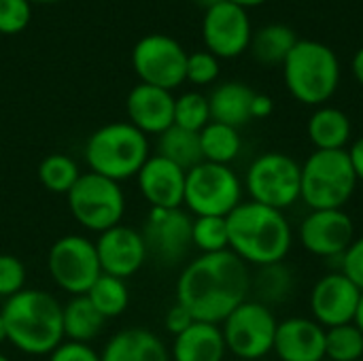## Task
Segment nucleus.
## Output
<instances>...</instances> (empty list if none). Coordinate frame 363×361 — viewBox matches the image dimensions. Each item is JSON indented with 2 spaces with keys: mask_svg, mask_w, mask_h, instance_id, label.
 I'll return each instance as SVG.
<instances>
[{
  "mask_svg": "<svg viewBox=\"0 0 363 361\" xmlns=\"http://www.w3.org/2000/svg\"><path fill=\"white\" fill-rule=\"evenodd\" d=\"M240 202L242 183L230 166L202 162L187 170L183 204L196 217H228Z\"/></svg>",
  "mask_w": 363,
  "mask_h": 361,
  "instance_id": "nucleus-8",
  "label": "nucleus"
},
{
  "mask_svg": "<svg viewBox=\"0 0 363 361\" xmlns=\"http://www.w3.org/2000/svg\"><path fill=\"white\" fill-rule=\"evenodd\" d=\"M357 183L347 149L313 151L302 164L300 200L311 211L345 209L353 198Z\"/></svg>",
  "mask_w": 363,
  "mask_h": 361,
  "instance_id": "nucleus-6",
  "label": "nucleus"
},
{
  "mask_svg": "<svg viewBox=\"0 0 363 361\" xmlns=\"http://www.w3.org/2000/svg\"><path fill=\"white\" fill-rule=\"evenodd\" d=\"M230 251L247 266L257 268L285 262L294 245V230L283 211L257 204L253 200L240 202L228 217Z\"/></svg>",
  "mask_w": 363,
  "mask_h": 361,
  "instance_id": "nucleus-2",
  "label": "nucleus"
},
{
  "mask_svg": "<svg viewBox=\"0 0 363 361\" xmlns=\"http://www.w3.org/2000/svg\"><path fill=\"white\" fill-rule=\"evenodd\" d=\"M157 151H160L157 155L170 160L185 172L204 162L202 147H200V132H191L179 126H170L166 132L160 134Z\"/></svg>",
  "mask_w": 363,
  "mask_h": 361,
  "instance_id": "nucleus-28",
  "label": "nucleus"
},
{
  "mask_svg": "<svg viewBox=\"0 0 363 361\" xmlns=\"http://www.w3.org/2000/svg\"><path fill=\"white\" fill-rule=\"evenodd\" d=\"M323 361H330V360H323Z\"/></svg>",
  "mask_w": 363,
  "mask_h": 361,
  "instance_id": "nucleus-50",
  "label": "nucleus"
},
{
  "mask_svg": "<svg viewBox=\"0 0 363 361\" xmlns=\"http://www.w3.org/2000/svg\"><path fill=\"white\" fill-rule=\"evenodd\" d=\"M362 289L349 281L342 272L332 270L321 277L311 291L313 319L325 330L353 323L359 306Z\"/></svg>",
  "mask_w": 363,
  "mask_h": 361,
  "instance_id": "nucleus-16",
  "label": "nucleus"
},
{
  "mask_svg": "<svg viewBox=\"0 0 363 361\" xmlns=\"http://www.w3.org/2000/svg\"><path fill=\"white\" fill-rule=\"evenodd\" d=\"M353 323L362 330V334H363V291H362V298H359V306H357V313H355Z\"/></svg>",
  "mask_w": 363,
  "mask_h": 361,
  "instance_id": "nucleus-44",
  "label": "nucleus"
},
{
  "mask_svg": "<svg viewBox=\"0 0 363 361\" xmlns=\"http://www.w3.org/2000/svg\"><path fill=\"white\" fill-rule=\"evenodd\" d=\"M85 160L89 170L111 181H123L143 168L149 160L147 134L130 121H115L98 128L85 145Z\"/></svg>",
  "mask_w": 363,
  "mask_h": 361,
  "instance_id": "nucleus-5",
  "label": "nucleus"
},
{
  "mask_svg": "<svg viewBox=\"0 0 363 361\" xmlns=\"http://www.w3.org/2000/svg\"><path fill=\"white\" fill-rule=\"evenodd\" d=\"M174 96L168 89L138 83L130 89L125 109L130 123L143 134H162L174 126Z\"/></svg>",
  "mask_w": 363,
  "mask_h": 361,
  "instance_id": "nucleus-20",
  "label": "nucleus"
},
{
  "mask_svg": "<svg viewBox=\"0 0 363 361\" xmlns=\"http://www.w3.org/2000/svg\"><path fill=\"white\" fill-rule=\"evenodd\" d=\"M49 361H102L100 355L85 343H62L53 353Z\"/></svg>",
  "mask_w": 363,
  "mask_h": 361,
  "instance_id": "nucleus-39",
  "label": "nucleus"
},
{
  "mask_svg": "<svg viewBox=\"0 0 363 361\" xmlns=\"http://www.w3.org/2000/svg\"><path fill=\"white\" fill-rule=\"evenodd\" d=\"M26 283V268L13 255H0V296L11 298L23 289Z\"/></svg>",
  "mask_w": 363,
  "mask_h": 361,
  "instance_id": "nucleus-37",
  "label": "nucleus"
},
{
  "mask_svg": "<svg viewBox=\"0 0 363 361\" xmlns=\"http://www.w3.org/2000/svg\"><path fill=\"white\" fill-rule=\"evenodd\" d=\"M281 361L325 360V328L308 317H289L279 321L274 349Z\"/></svg>",
  "mask_w": 363,
  "mask_h": 361,
  "instance_id": "nucleus-19",
  "label": "nucleus"
},
{
  "mask_svg": "<svg viewBox=\"0 0 363 361\" xmlns=\"http://www.w3.org/2000/svg\"><path fill=\"white\" fill-rule=\"evenodd\" d=\"M85 296L89 298V302L96 306V311L104 319L121 315L130 302L128 287H125L123 279H117V277H111L104 272L96 279V283L89 287V291Z\"/></svg>",
  "mask_w": 363,
  "mask_h": 361,
  "instance_id": "nucleus-30",
  "label": "nucleus"
},
{
  "mask_svg": "<svg viewBox=\"0 0 363 361\" xmlns=\"http://www.w3.org/2000/svg\"><path fill=\"white\" fill-rule=\"evenodd\" d=\"M272 109H274L272 98L266 96V94H257L255 91L253 102H251V117L253 119H264V117H268L272 113Z\"/></svg>",
  "mask_w": 363,
  "mask_h": 361,
  "instance_id": "nucleus-41",
  "label": "nucleus"
},
{
  "mask_svg": "<svg viewBox=\"0 0 363 361\" xmlns=\"http://www.w3.org/2000/svg\"><path fill=\"white\" fill-rule=\"evenodd\" d=\"M255 91L238 81H228L215 87V91L208 96V106H211V121L225 123L232 128H240L249 123L251 117V102H253Z\"/></svg>",
  "mask_w": 363,
  "mask_h": 361,
  "instance_id": "nucleus-23",
  "label": "nucleus"
},
{
  "mask_svg": "<svg viewBox=\"0 0 363 361\" xmlns=\"http://www.w3.org/2000/svg\"><path fill=\"white\" fill-rule=\"evenodd\" d=\"M81 172L74 164V160H70L68 155L62 153H53L49 157H45L40 162L38 168V179L45 185V189L53 191V194H68L72 189V185L79 181Z\"/></svg>",
  "mask_w": 363,
  "mask_h": 361,
  "instance_id": "nucleus-32",
  "label": "nucleus"
},
{
  "mask_svg": "<svg viewBox=\"0 0 363 361\" xmlns=\"http://www.w3.org/2000/svg\"><path fill=\"white\" fill-rule=\"evenodd\" d=\"M30 2H36V4H55V2H62V0H30Z\"/></svg>",
  "mask_w": 363,
  "mask_h": 361,
  "instance_id": "nucleus-48",
  "label": "nucleus"
},
{
  "mask_svg": "<svg viewBox=\"0 0 363 361\" xmlns=\"http://www.w3.org/2000/svg\"><path fill=\"white\" fill-rule=\"evenodd\" d=\"M289 94L308 106L325 104L338 89L340 62L332 47L319 40H298L283 64Z\"/></svg>",
  "mask_w": 363,
  "mask_h": 361,
  "instance_id": "nucleus-4",
  "label": "nucleus"
},
{
  "mask_svg": "<svg viewBox=\"0 0 363 361\" xmlns=\"http://www.w3.org/2000/svg\"><path fill=\"white\" fill-rule=\"evenodd\" d=\"M62 323H64V338L72 343H89L94 340L102 326L104 317L96 311L87 296H74L66 306H62Z\"/></svg>",
  "mask_w": 363,
  "mask_h": 361,
  "instance_id": "nucleus-27",
  "label": "nucleus"
},
{
  "mask_svg": "<svg viewBox=\"0 0 363 361\" xmlns=\"http://www.w3.org/2000/svg\"><path fill=\"white\" fill-rule=\"evenodd\" d=\"M251 291L249 266L230 249L202 253L181 272L177 281V302L196 321L221 326Z\"/></svg>",
  "mask_w": 363,
  "mask_h": 361,
  "instance_id": "nucleus-1",
  "label": "nucleus"
},
{
  "mask_svg": "<svg viewBox=\"0 0 363 361\" xmlns=\"http://www.w3.org/2000/svg\"><path fill=\"white\" fill-rule=\"evenodd\" d=\"M245 185L253 202L285 213L300 200L302 164L281 151L262 153L251 162Z\"/></svg>",
  "mask_w": 363,
  "mask_h": 361,
  "instance_id": "nucleus-7",
  "label": "nucleus"
},
{
  "mask_svg": "<svg viewBox=\"0 0 363 361\" xmlns=\"http://www.w3.org/2000/svg\"><path fill=\"white\" fill-rule=\"evenodd\" d=\"M300 245L323 260H340V255L355 240V226L345 209L311 211L298 230Z\"/></svg>",
  "mask_w": 363,
  "mask_h": 361,
  "instance_id": "nucleus-15",
  "label": "nucleus"
},
{
  "mask_svg": "<svg viewBox=\"0 0 363 361\" xmlns=\"http://www.w3.org/2000/svg\"><path fill=\"white\" fill-rule=\"evenodd\" d=\"M230 2H234V4H238V6H242V9H251V6L264 4L266 0H230Z\"/></svg>",
  "mask_w": 363,
  "mask_h": 361,
  "instance_id": "nucleus-45",
  "label": "nucleus"
},
{
  "mask_svg": "<svg viewBox=\"0 0 363 361\" xmlns=\"http://www.w3.org/2000/svg\"><path fill=\"white\" fill-rule=\"evenodd\" d=\"M219 57H215L211 51H196L187 55L185 81H191L194 85H208L219 77Z\"/></svg>",
  "mask_w": 363,
  "mask_h": 361,
  "instance_id": "nucleus-36",
  "label": "nucleus"
},
{
  "mask_svg": "<svg viewBox=\"0 0 363 361\" xmlns=\"http://www.w3.org/2000/svg\"><path fill=\"white\" fill-rule=\"evenodd\" d=\"M296 289V272L285 264H270L262 266L255 274H251V291L253 300L272 309L277 304H283L291 298Z\"/></svg>",
  "mask_w": 363,
  "mask_h": 361,
  "instance_id": "nucleus-25",
  "label": "nucleus"
},
{
  "mask_svg": "<svg viewBox=\"0 0 363 361\" xmlns=\"http://www.w3.org/2000/svg\"><path fill=\"white\" fill-rule=\"evenodd\" d=\"M187 172L162 155L149 157L138 170V187L151 209H181Z\"/></svg>",
  "mask_w": 363,
  "mask_h": 361,
  "instance_id": "nucleus-18",
  "label": "nucleus"
},
{
  "mask_svg": "<svg viewBox=\"0 0 363 361\" xmlns=\"http://www.w3.org/2000/svg\"><path fill=\"white\" fill-rule=\"evenodd\" d=\"M191 243L202 253H221L230 249L225 217H196L191 223Z\"/></svg>",
  "mask_w": 363,
  "mask_h": 361,
  "instance_id": "nucleus-34",
  "label": "nucleus"
},
{
  "mask_svg": "<svg viewBox=\"0 0 363 361\" xmlns=\"http://www.w3.org/2000/svg\"><path fill=\"white\" fill-rule=\"evenodd\" d=\"M102 361H170V353L160 336L149 330L132 328L115 334L102 355Z\"/></svg>",
  "mask_w": 363,
  "mask_h": 361,
  "instance_id": "nucleus-22",
  "label": "nucleus"
},
{
  "mask_svg": "<svg viewBox=\"0 0 363 361\" xmlns=\"http://www.w3.org/2000/svg\"><path fill=\"white\" fill-rule=\"evenodd\" d=\"M353 74H355V79L363 85V47L355 53V57H353Z\"/></svg>",
  "mask_w": 363,
  "mask_h": 361,
  "instance_id": "nucleus-43",
  "label": "nucleus"
},
{
  "mask_svg": "<svg viewBox=\"0 0 363 361\" xmlns=\"http://www.w3.org/2000/svg\"><path fill=\"white\" fill-rule=\"evenodd\" d=\"M325 360L362 361L363 334L355 323L336 326L325 330Z\"/></svg>",
  "mask_w": 363,
  "mask_h": 361,
  "instance_id": "nucleus-31",
  "label": "nucleus"
},
{
  "mask_svg": "<svg viewBox=\"0 0 363 361\" xmlns=\"http://www.w3.org/2000/svg\"><path fill=\"white\" fill-rule=\"evenodd\" d=\"M362 361H363V360H362Z\"/></svg>",
  "mask_w": 363,
  "mask_h": 361,
  "instance_id": "nucleus-51",
  "label": "nucleus"
},
{
  "mask_svg": "<svg viewBox=\"0 0 363 361\" xmlns=\"http://www.w3.org/2000/svg\"><path fill=\"white\" fill-rule=\"evenodd\" d=\"M306 132L315 151H340L351 140V119L336 106H321L311 115Z\"/></svg>",
  "mask_w": 363,
  "mask_h": 361,
  "instance_id": "nucleus-24",
  "label": "nucleus"
},
{
  "mask_svg": "<svg viewBox=\"0 0 363 361\" xmlns=\"http://www.w3.org/2000/svg\"><path fill=\"white\" fill-rule=\"evenodd\" d=\"M66 196L72 217L83 228L100 234L119 226L125 211V200L119 183L96 172L81 174Z\"/></svg>",
  "mask_w": 363,
  "mask_h": 361,
  "instance_id": "nucleus-9",
  "label": "nucleus"
},
{
  "mask_svg": "<svg viewBox=\"0 0 363 361\" xmlns=\"http://www.w3.org/2000/svg\"><path fill=\"white\" fill-rule=\"evenodd\" d=\"M202 38L206 51L215 57H238L251 45L253 30L247 9L225 0L208 11L202 19Z\"/></svg>",
  "mask_w": 363,
  "mask_h": 361,
  "instance_id": "nucleus-13",
  "label": "nucleus"
},
{
  "mask_svg": "<svg viewBox=\"0 0 363 361\" xmlns=\"http://www.w3.org/2000/svg\"><path fill=\"white\" fill-rule=\"evenodd\" d=\"M94 245L102 272L117 279H128L136 274V270L147 260V247L143 234L121 223L102 232L98 243Z\"/></svg>",
  "mask_w": 363,
  "mask_h": 361,
  "instance_id": "nucleus-17",
  "label": "nucleus"
},
{
  "mask_svg": "<svg viewBox=\"0 0 363 361\" xmlns=\"http://www.w3.org/2000/svg\"><path fill=\"white\" fill-rule=\"evenodd\" d=\"M0 361H11L9 357H4V355H0Z\"/></svg>",
  "mask_w": 363,
  "mask_h": 361,
  "instance_id": "nucleus-49",
  "label": "nucleus"
},
{
  "mask_svg": "<svg viewBox=\"0 0 363 361\" xmlns=\"http://www.w3.org/2000/svg\"><path fill=\"white\" fill-rule=\"evenodd\" d=\"M32 21L30 0H0V34H19Z\"/></svg>",
  "mask_w": 363,
  "mask_h": 361,
  "instance_id": "nucleus-35",
  "label": "nucleus"
},
{
  "mask_svg": "<svg viewBox=\"0 0 363 361\" xmlns=\"http://www.w3.org/2000/svg\"><path fill=\"white\" fill-rule=\"evenodd\" d=\"M279 319L274 317L272 309L255 302L245 300L223 323V340L232 355L238 360L257 361L264 360L274 349Z\"/></svg>",
  "mask_w": 363,
  "mask_h": 361,
  "instance_id": "nucleus-10",
  "label": "nucleus"
},
{
  "mask_svg": "<svg viewBox=\"0 0 363 361\" xmlns=\"http://www.w3.org/2000/svg\"><path fill=\"white\" fill-rule=\"evenodd\" d=\"M4 340H9V336H6V326H4V319H2V315H0V345H2Z\"/></svg>",
  "mask_w": 363,
  "mask_h": 361,
  "instance_id": "nucleus-47",
  "label": "nucleus"
},
{
  "mask_svg": "<svg viewBox=\"0 0 363 361\" xmlns=\"http://www.w3.org/2000/svg\"><path fill=\"white\" fill-rule=\"evenodd\" d=\"M13 347L28 355H51L64 343L62 304L43 289H21L0 311Z\"/></svg>",
  "mask_w": 363,
  "mask_h": 361,
  "instance_id": "nucleus-3",
  "label": "nucleus"
},
{
  "mask_svg": "<svg viewBox=\"0 0 363 361\" xmlns=\"http://www.w3.org/2000/svg\"><path fill=\"white\" fill-rule=\"evenodd\" d=\"M211 123L208 98L198 91H187L174 100V126L202 132Z\"/></svg>",
  "mask_w": 363,
  "mask_h": 361,
  "instance_id": "nucleus-33",
  "label": "nucleus"
},
{
  "mask_svg": "<svg viewBox=\"0 0 363 361\" xmlns=\"http://www.w3.org/2000/svg\"><path fill=\"white\" fill-rule=\"evenodd\" d=\"M200 9H204V11H208V9H213V6H217V4H221V2H225V0H194Z\"/></svg>",
  "mask_w": 363,
  "mask_h": 361,
  "instance_id": "nucleus-46",
  "label": "nucleus"
},
{
  "mask_svg": "<svg viewBox=\"0 0 363 361\" xmlns=\"http://www.w3.org/2000/svg\"><path fill=\"white\" fill-rule=\"evenodd\" d=\"M228 353L221 326L194 321L183 334L174 336V361H223Z\"/></svg>",
  "mask_w": 363,
  "mask_h": 361,
  "instance_id": "nucleus-21",
  "label": "nucleus"
},
{
  "mask_svg": "<svg viewBox=\"0 0 363 361\" xmlns=\"http://www.w3.org/2000/svg\"><path fill=\"white\" fill-rule=\"evenodd\" d=\"M338 272H342L349 281H353L363 291V236L355 238L349 249L340 255Z\"/></svg>",
  "mask_w": 363,
  "mask_h": 361,
  "instance_id": "nucleus-38",
  "label": "nucleus"
},
{
  "mask_svg": "<svg viewBox=\"0 0 363 361\" xmlns=\"http://www.w3.org/2000/svg\"><path fill=\"white\" fill-rule=\"evenodd\" d=\"M49 272L57 287L72 296H85L102 274L96 245L85 236H62L49 251Z\"/></svg>",
  "mask_w": 363,
  "mask_h": 361,
  "instance_id": "nucleus-12",
  "label": "nucleus"
},
{
  "mask_svg": "<svg viewBox=\"0 0 363 361\" xmlns=\"http://www.w3.org/2000/svg\"><path fill=\"white\" fill-rule=\"evenodd\" d=\"M191 223L194 219L181 209H151L143 232L147 255L166 266L179 264L194 247Z\"/></svg>",
  "mask_w": 363,
  "mask_h": 361,
  "instance_id": "nucleus-14",
  "label": "nucleus"
},
{
  "mask_svg": "<svg viewBox=\"0 0 363 361\" xmlns=\"http://www.w3.org/2000/svg\"><path fill=\"white\" fill-rule=\"evenodd\" d=\"M132 66L140 83L172 91L187 77V51L168 34H147L132 49Z\"/></svg>",
  "mask_w": 363,
  "mask_h": 361,
  "instance_id": "nucleus-11",
  "label": "nucleus"
},
{
  "mask_svg": "<svg viewBox=\"0 0 363 361\" xmlns=\"http://www.w3.org/2000/svg\"><path fill=\"white\" fill-rule=\"evenodd\" d=\"M347 151H349V157H351V164H353V170H355L357 181L363 183V136L357 138Z\"/></svg>",
  "mask_w": 363,
  "mask_h": 361,
  "instance_id": "nucleus-42",
  "label": "nucleus"
},
{
  "mask_svg": "<svg viewBox=\"0 0 363 361\" xmlns=\"http://www.w3.org/2000/svg\"><path fill=\"white\" fill-rule=\"evenodd\" d=\"M296 32L285 23H268L251 38V53L264 66H283L287 55L298 45Z\"/></svg>",
  "mask_w": 363,
  "mask_h": 361,
  "instance_id": "nucleus-26",
  "label": "nucleus"
},
{
  "mask_svg": "<svg viewBox=\"0 0 363 361\" xmlns=\"http://www.w3.org/2000/svg\"><path fill=\"white\" fill-rule=\"evenodd\" d=\"M200 147H202L204 162L228 166L230 162H234L238 157L242 143H240V134L236 128L211 121L200 132Z\"/></svg>",
  "mask_w": 363,
  "mask_h": 361,
  "instance_id": "nucleus-29",
  "label": "nucleus"
},
{
  "mask_svg": "<svg viewBox=\"0 0 363 361\" xmlns=\"http://www.w3.org/2000/svg\"><path fill=\"white\" fill-rule=\"evenodd\" d=\"M194 321H196V319L191 317V313H189L185 306H181L179 302H177L174 306H170L168 313H166V330H168L170 334H174V336L183 334Z\"/></svg>",
  "mask_w": 363,
  "mask_h": 361,
  "instance_id": "nucleus-40",
  "label": "nucleus"
}]
</instances>
